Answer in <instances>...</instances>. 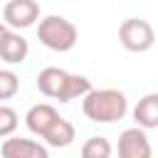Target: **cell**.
<instances>
[{
  "label": "cell",
  "mask_w": 158,
  "mask_h": 158,
  "mask_svg": "<svg viewBox=\"0 0 158 158\" xmlns=\"http://www.w3.org/2000/svg\"><path fill=\"white\" fill-rule=\"evenodd\" d=\"M30 54V44L27 40L20 35V32H12L7 30V35L2 37L0 42V59L7 62V64H22Z\"/></svg>",
  "instance_id": "9c48e42d"
},
{
  "label": "cell",
  "mask_w": 158,
  "mask_h": 158,
  "mask_svg": "<svg viewBox=\"0 0 158 158\" xmlns=\"http://www.w3.org/2000/svg\"><path fill=\"white\" fill-rule=\"evenodd\" d=\"M81 156H84V158H109V156H111V143H109L104 136H91V138L84 141Z\"/></svg>",
  "instance_id": "7c38bea8"
},
{
  "label": "cell",
  "mask_w": 158,
  "mask_h": 158,
  "mask_svg": "<svg viewBox=\"0 0 158 158\" xmlns=\"http://www.w3.org/2000/svg\"><path fill=\"white\" fill-rule=\"evenodd\" d=\"M118 42L123 44V49L141 54V52H148L153 47L156 32H153L151 22H146L141 17H128L118 27Z\"/></svg>",
  "instance_id": "3957f363"
},
{
  "label": "cell",
  "mask_w": 158,
  "mask_h": 158,
  "mask_svg": "<svg viewBox=\"0 0 158 158\" xmlns=\"http://www.w3.org/2000/svg\"><path fill=\"white\" fill-rule=\"evenodd\" d=\"M74 138H77L74 123L67 121V118H62V116H59V118L44 131V136H42V141H44L49 148H67V146L74 143Z\"/></svg>",
  "instance_id": "30bf717a"
},
{
  "label": "cell",
  "mask_w": 158,
  "mask_h": 158,
  "mask_svg": "<svg viewBox=\"0 0 158 158\" xmlns=\"http://www.w3.org/2000/svg\"><path fill=\"white\" fill-rule=\"evenodd\" d=\"M20 91V77L12 69H0V101L12 99Z\"/></svg>",
  "instance_id": "4fadbf2b"
},
{
  "label": "cell",
  "mask_w": 158,
  "mask_h": 158,
  "mask_svg": "<svg viewBox=\"0 0 158 158\" xmlns=\"http://www.w3.org/2000/svg\"><path fill=\"white\" fill-rule=\"evenodd\" d=\"M0 153L5 158H49V148L32 138H5Z\"/></svg>",
  "instance_id": "8992f818"
},
{
  "label": "cell",
  "mask_w": 158,
  "mask_h": 158,
  "mask_svg": "<svg viewBox=\"0 0 158 158\" xmlns=\"http://www.w3.org/2000/svg\"><path fill=\"white\" fill-rule=\"evenodd\" d=\"M133 121L146 131L158 128V94H146L143 99H138V104L133 106Z\"/></svg>",
  "instance_id": "8fae6325"
},
{
  "label": "cell",
  "mask_w": 158,
  "mask_h": 158,
  "mask_svg": "<svg viewBox=\"0 0 158 158\" xmlns=\"http://www.w3.org/2000/svg\"><path fill=\"white\" fill-rule=\"evenodd\" d=\"M37 40L47 49H52V52H69L77 44L79 32H77L74 22H69L67 17H62V15H47L37 25Z\"/></svg>",
  "instance_id": "7a4b0ae2"
},
{
  "label": "cell",
  "mask_w": 158,
  "mask_h": 158,
  "mask_svg": "<svg viewBox=\"0 0 158 158\" xmlns=\"http://www.w3.org/2000/svg\"><path fill=\"white\" fill-rule=\"evenodd\" d=\"M67 81H69V72H64V69H59V67H44L40 74H37V89L44 94V96H49V99H62V94H64V86H67Z\"/></svg>",
  "instance_id": "52a82bcc"
},
{
  "label": "cell",
  "mask_w": 158,
  "mask_h": 158,
  "mask_svg": "<svg viewBox=\"0 0 158 158\" xmlns=\"http://www.w3.org/2000/svg\"><path fill=\"white\" fill-rule=\"evenodd\" d=\"M5 35H7V27L0 22V42H2V37H5Z\"/></svg>",
  "instance_id": "9a60e30c"
},
{
  "label": "cell",
  "mask_w": 158,
  "mask_h": 158,
  "mask_svg": "<svg viewBox=\"0 0 158 158\" xmlns=\"http://www.w3.org/2000/svg\"><path fill=\"white\" fill-rule=\"evenodd\" d=\"M59 118V111L52 106V104H35V106H30L27 109V114H25V126L30 128V133H35V136H44V131L54 123Z\"/></svg>",
  "instance_id": "ba28073f"
},
{
  "label": "cell",
  "mask_w": 158,
  "mask_h": 158,
  "mask_svg": "<svg viewBox=\"0 0 158 158\" xmlns=\"http://www.w3.org/2000/svg\"><path fill=\"white\" fill-rule=\"evenodd\" d=\"M2 20L12 30L32 27L40 20V5H37V0H10L2 7Z\"/></svg>",
  "instance_id": "277c9868"
},
{
  "label": "cell",
  "mask_w": 158,
  "mask_h": 158,
  "mask_svg": "<svg viewBox=\"0 0 158 158\" xmlns=\"http://www.w3.org/2000/svg\"><path fill=\"white\" fill-rule=\"evenodd\" d=\"M17 123H20L17 111H15L12 106H7V104H2V101H0V138L12 136V133H15V128H17Z\"/></svg>",
  "instance_id": "5bb4252c"
},
{
  "label": "cell",
  "mask_w": 158,
  "mask_h": 158,
  "mask_svg": "<svg viewBox=\"0 0 158 158\" xmlns=\"http://www.w3.org/2000/svg\"><path fill=\"white\" fill-rule=\"evenodd\" d=\"M81 111L94 123H116L128 111V99L118 89H89L81 96Z\"/></svg>",
  "instance_id": "6da1fadb"
},
{
  "label": "cell",
  "mask_w": 158,
  "mask_h": 158,
  "mask_svg": "<svg viewBox=\"0 0 158 158\" xmlns=\"http://www.w3.org/2000/svg\"><path fill=\"white\" fill-rule=\"evenodd\" d=\"M151 143L146 136L143 126H131L126 131H121L118 136V156L121 158H151Z\"/></svg>",
  "instance_id": "5b68a950"
}]
</instances>
